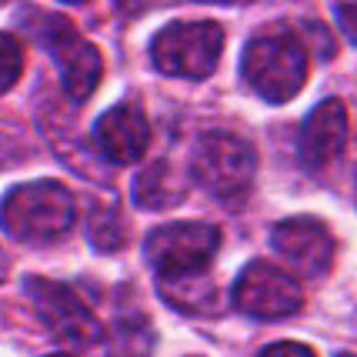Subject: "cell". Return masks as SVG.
<instances>
[{"label": "cell", "mask_w": 357, "mask_h": 357, "mask_svg": "<svg viewBox=\"0 0 357 357\" xmlns=\"http://www.w3.org/2000/svg\"><path fill=\"white\" fill-rule=\"evenodd\" d=\"M244 80L250 91L261 93L271 104L291 100L307 77V50L301 44V37L284 27L257 33L244 47V61H241Z\"/></svg>", "instance_id": "1"}, {"label": "cell", "mask_w": 357, "mask_h": 357, "mask_svg": "<svg viewBox=\"0 0 357 357\" xmlns=\"http://www.w3.org/2000/svg\"><path fill=\"white\" fill-rule=\"evenodd\" d=\"M3 227L24 244L57 241L74 227V197L54 181L20 184L3 201Z\"/></svg>", "instance_id": "2"}, {"label": "cell", "mask_w": 357, "mask_h": 357, "mask_svg": "<svg viewBox=\"0 0 357 357\" xmlns=\"http://www.w3.org/2000/svg\"><path fill=\"white\" fill-rule=\"evenodd\" d=\"M190 167H194V177L201 181V187H207L218 201L241 204L254 184L257 154H254L250 140H244L241 134L207 130L190 154Z\"/></svg>", "instance_id": "3"}, {"label": "cell", "mask_w": 357, "mask_h": 357, "mask_svg": "<svg viewBox=\"0 0 357 357\" xmlns=\"http://www.w3.org/2000/svg\"><path fill=\"white\" fill-rule=\"evenodd\" d=\"M224 50V31L214 20H187L171 24L154 37L151 44V61L160 74L171 77L201 80L214 74Z\"/></svg>", "instance_id": "4"}, {"label": "cell", "mask_w": 357, "mask_h": 357, "mask_svg": "<svg viewBox=\"0 0 357 357\" xmlns=\"http://www.w3.org/2000/svg\"><path fill=\"white\" fill-rule=\"evenodd\" d=\"M31 33L47 54L54 57L61 70L63 91L70 93V100H87L100 80V54L91 40H84L70 20L57 14H31Z\"/></svg>", "instance_id": "5"}, {"label": "cell", "mask_w": 357, "mask_h": 357, "mask_svg": "<svg viewBox=\"0 0 357 357\" xmlns=\"http://www.w3.org/2000/svg\"><path fill=\"white\" fill-rule=\"evenodd\" d=\"M24 294L31 301L37 321L50 331V337L70 344V347L97 344V337H100L97 317L67 284H57V280L47 278H31L24 284Z\"/></svg>", "instance_id": "6"}, {"label": "cell", "mask_w": 357, "mask_h": 357, "mask_svg": "<svg viewBox=\"0 0 357 357\" xmlns=\"http://www.w3.org/2000/svg\"><path fill=\"white\" fill-rule=\"evenodd\" d=\"M220 234L211 224H171L147 237V261L160 280L197 278L218 254Z\"/></svg>", "instance_id": "7"}, {"label": "cell", "mask_w": 357, "mask_h": 357, "mask_svg": "<svg viewBox=\"0 0 357 357\" xmlns=\"http://www.w3.org/2000/svg\"><path fill=\"white\" fill-rule=\"evenodd\" d=\"M301 301L304 297H301L297 280L287 271L267 264V261L248 264L234 284V307L244 311L248 317H257V321L287 317L301 307Z\"/></svg>", "instance_id": "8"}, {"label": "cell", "mask_w": 357, "mask_h": 357, "mask_svg": "<svg viewBox=\"0 0 357 357\" xmlns=\"http://www.w3.org/2000/svg\"><path fill=\"white\" fill-rule=\"evenodd\" d=\"M271 244L280 254L291 274L321 278L334 261V241L324 224L311 218H291L271 231Z\"/></svg>", "instance_id": "9"}, {"label": "cell", "mask_w": 357, "mask_h": 357, "mask_svg": "<svg viewBox=\"0 0 357 357\" xmlns=\"http://www.w3.org/2000/svg\"><path fill=\"white\" fill-rule=\"evenodd\" d=\"M93 140L107 160L134 164L151 147V124L134 104H117L107 114H100V121L93 127Z\"/></svg>", "instance_id": "10"}, {"label": "cell", "mask_w": 357, "mask_h": 357, "mask_svg": "<svg viewBox=\"0 0 357 357\" xmlns=\"http://www.w3.org/2000/svg\"><path fill=\"white\" fill-rule=\"evenodd\" d=\"M347 140V114L341 100H321L301 124V160L307 171H324Z\"/></svg>", "instance_id": "11"}, {"label": "cell", "mask_w": 357, "mask_h": 357, "mask_svg": "<svg viewBox=\"0 0 357 357\" xmlns=\"http://www.w3.org/2000/svg\"><path fill=\"white\" fill-rule=\"evenodd\" d=\"M184 197V184L181 177L174 174L171 164H151L147 171L137 174L134 181V201L144 211H164V207H174V204Z\"/></svg>", "instance_id": "12"}, {"label": "cell", "mask_w": 357, "mask_h": 357, "mask_svg": "<svg viewBox=\"0 0 357 357\" xmlns=\"http://www.w3.org/2000/svg\"><path fill=\"white\" fill-rule=\"evenodd\" d=\"M160 291L174 307H184V311H204L201 301H214V287L204 284V274L181 280H160Z\"/></svg>", "instance_id": "13"}, {"label": "cell", "mask_w": 357, "mask_h": 357, "mask_svg": "<svg viewBox=\"0 0 357 357\" xmlns=\"http://www.w3.org/2000/svg\"><path fill=\"white\" fill-rule=\"evenodd\" d=\"M17 77H20V44L14 40V33H3V91H10Z\"/></svg>", "instance_id": "14"}, {"label": "cell", "mask_w": 357, "mask_h": 357, "mask_svg": "<svg viewBox=\"0 0 357 357\" xmlns=\"http://www.w3.org/2000/svg\"><path fill=\"white\" fill-rule=\"evenodd\" d=\"M337 24H341L344 37L351 44H357V0H347V3L337 7Z\"/></svg>", "instance_id": "15"}, {"label": "cell", "mask_w": 357, "mask_h": 357, "mask_svg": "<svg viewBox=\"0 0 357 357\" xmlns=\"http://www.w3.org/2000/svg\"><path fill=\"white\" fill-rule=\"evenodd\" d=\"M261 357H314V351L311 347H304V344L284 341V344H271Z\"/></svg>", "instance_id": "16"}, {"label": "cell", "mask_w": 357, "mask_h": 357, "mask_svg": "<svg viewBox=\"0 0 357 357\" xmlns=\"http://www.w3.org/2000/svg\"><path fill=\"white\" fill-rule=\"evenodd\" d=\"M114 357H144V347H124V351H114Z\"/></svg>", "instance_id": "17"}, {"label": "cell", "mask_w": 357, "mask_h": 357, "mask_svg": "<svg viewBox=\"0 0 357 357\" xmlns=\"http://www.w3.org/2000/svg\"><path fill=\"white\" fill-rule=\"evenodd\" d=\"M63 3H84V0H63Z\"/></svg>", "instance_id": "18"}, {"label": "cell", "mask_w": 357, "mask_h": 357, "mask_svg": "<svg viewBox=\"0 0 357 357\" xmlns=\"http://www.w3.org/2000/svg\"><path fill=\"white\" fill-rule=\"evenodd\" d=\"M50 357H74V354H50Z\"/></svg>", "instance_id": "19"}, {"label": "cell", "mask_w": 357, "mask_h": 357, "mask_svg": "<svg viewBox=\"0 0 357 357\" xmlns=\"http://www.w3.org/2000/svg\"><path fill=\"white\" fill-rule=\"evenodd\" d=\"M337 357H354V354H337Z\"/></svg>", "instance_id": "20"}]
</instances>
